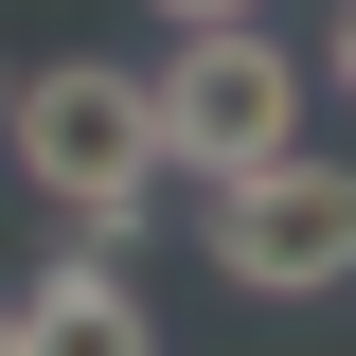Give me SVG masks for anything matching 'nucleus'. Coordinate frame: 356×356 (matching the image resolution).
I'll use <instances>...</instances> for the list:
<instances>
[{
  "mask_svg": "<svg viewBox=\"0 0 356 356\" xmlns=\"http://www.w3.org/2000/svg\"><path fill=\"white\" fill-rule=\"evenodd\" d=\"M0 143H18V178H36L54 214L89 232V250H143V178H161V107H143V72H125V54H54V72H18Z\"/></svg>",
  "mask_w": 356,
  "mask_h": 356,
  "instance_id": "nucleus-1",
  "label": "nucleus"
},
{
  "mask_svg": "<svg viewBox=\"0 0 356 356\" xmlns=\"http://www.w3.org/2000/svg\"><path fill=\"white\" fill-rule=\"evenodd\" d=\"M143 107H161V161L250 178V161H285V143H303V54L250 36V18H214V36H178L161 72H143Z\"/></svg>",
  "mask_w": 356,
  "mask_h": 356,
  "instance_id": "nucleus-2",
  "label": "nucleus"
},
{
  "mask_svg": "<svg viewBox=\"0 0 356 356\" xmlns=\"http://www.w3.org/2000/svg\"><path fill=\"white\" fill-rule=\"evenodd\" d=\"M214 285H250V303H321V285H356V161H250L214 178Z\"/></svg>",
  "mask_w": 356,
  "mask_h": 356,
  "instance_id": "nucleus-3",
  "label": "nucleus"
},
{
  "mask_svg": "<svg viewBox=\"0 0 356 356\" xmlns=\"http://www.w3.org/2000/svg\"><path fill=\"white\" fill-rule=\"evenodd\" d=\"M18 303V356H161V321H143V285H125V250H54L36 285H0Z\"/></svg>",
  "mask_w": 356,
  "mask_h": 356,
  "instance_id": "nucleus-4",
  "label": "nucleus"
},
{
  "mask_svg": "<svg viewBox=\"0 0 356 356\" xmlns=\"http://www.w3.org/2000/svg\"><path fill=\"white\" fill-rule=\"evenodd\" d=\"M161 36H214V18H267V0H143Z\"/></svg>",
  "mask_w": 356,
  "mask_h": 356,
  "instance_id": "nucleus-5",
  "label": "nucleus"
},
{
  "mask_svg": "<svg viewBox=\"0 0 356 356\" xmlns=\"http://www.w3.org/2000/svg\"><path fill=\"white\" fill-rule=\"evenodd\" d=\"M321 72H339V107H356V0H339V54H321Z\"/></svg>",
  "mask_w": 356,
  "mask_h": 356,
  "instance_id": "nucleus-6",
  "label": "nucleus"
},
{
  "mask_svg": "<svg viewBox=\"0 0 356 356\" xmlns=\"http://www.w3.org/2000/svg\"><path fill=\"white\" fill-rule=\"evenodd\" d=\"M0 356H18V303H0Z\"/></svg>",
  "mask_w": 356,
  "mask_h": 356,
  "instance_id": "nucleus-7",
  "label": "nucleus"
},
{
  "mask_svg": "<svg viewBox=\"0 0 356 356\" xmlns=\"http://www.w3.org/2000/svg\"><path fill=\"white\" fill-rule=\"evenodd\" d=\"M0 107H18V72H0Z\"/></svg>",
  "mask_w": 356,
  "mask_h": 356,
  "instance_id": "nucleus-8",
  "label": "nucleus"
}]
</instances>
